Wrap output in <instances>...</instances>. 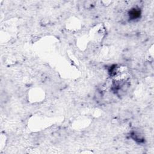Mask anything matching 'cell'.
Masks as SVG:
<instances>
[{
    "label": "cell",
    "instance_id": "cell-1",
    "mask_svg": "<svg viewBox=\"0 0 154 154\" xmlns=\"http://www.w3.org/2000/svg\"><path fill=\"white\" fill-rule=\"evenodd\" d=\"M140 15V12L139 10H137L136 9H133L131 10L130 13V16H131V18L133 19H136L138 18Z\"/></svg>",
    "mask_w": 154,
    "mask_h": 154
}]
</instances>
